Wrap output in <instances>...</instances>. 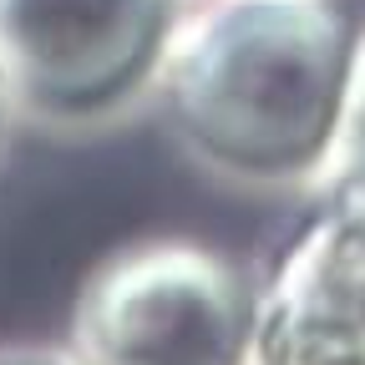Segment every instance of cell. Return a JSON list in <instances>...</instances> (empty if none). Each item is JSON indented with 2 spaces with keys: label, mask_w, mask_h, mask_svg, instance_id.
Returning <instances> with one entry per match:
<instances>
[{
  "label": "cell",
  "mask_w": 365,
  "mask_h": 365,
  "mask_svg": "<svg viewBox=\"0 0 365 365\" xmlns=\"http://www.w3.org/2000/svg\"><path fill=\"white\" fill-rule=\"evenodd\" d=\"M355 36L340 0H188L153 112L203 178L309 198L335 153Z\"/></svg>",
  "instance_id": "1"
},
{
  "label": "cell",
  "mask_w": 365,
  "mask_h": 365,
  "mask_svg": "<svg viewBox=\"0 0 365 365\" xmlns=\"http://www.w3.org/2000/svg\"><path fill=\"white\" fill-rule=\"evenodd\" d=\"M259 274L213 239L143 234L81 274L66 309L76 365H249Z\"/></svg>",
  "instance_id": "2"
},
{
  "label": "cell",
  "mask_w": 365,
  "mask_h": 365,
  "mask_svg": "<svg viewBox=\"0 0 365 365\" xmlns=\"http://www.w3.org/2000/svg\"><path fill=\"white\" fill-rule=\"evenodd\" d=\"M188 0H0V86L16 122L97 137L153 112Z\"/></svg>",
  "instance_id": "3"
},
{
  "label": "cell",
  "mask_w": 365,
  "mask_h": 365,
  "mask_svg": "<svg viewBox=\"0 0 365 365\" xmlns=\"http://www.w3.org/2000/svg\"><path fill=\"white\" fill-rule=\"evenodd\" d=\"M249 365H365V188L325 182L259 274Z\"/></svg>",
  "instance_id": "4"
},
{
  "label": "cell",
  "mask_w": 365,
  "mask_h": 365,
  "mask_svg": "<svg viewBox=\"0 0 365 365\" xmlns=\"http://www.w3.org/2000/svg\"><path fill=\"white\" fill-rule=\"evenodd\" d=\"M325 182L365 188V21H360V36H355V61H350V86H345L335 153H330V168L319 178V188H325Z\"/></svg>",
  "instance_id": "5"
},
{
  "label": "cell",
  "mask_w": 365,
  "mask_h": 365,
  "mask_svg": "<svg viewBox=\"0 0 365 365\" xmlns=\"http://www.w3.org/2000/svg\"><path fill=\"white\" fill-rule=\"evenodd\" d=\"M0 365H76V355L46 340H0Z\"/></svg>",
  "instance_id": "6"
},
{
  "label": "cell",
  "mask_w": 365,
  "mask_h": 365,
  "mask_svg": "<svg viewBox=\"0 0 365 365\" xmlns=\"http://www.w3.org/2000/svg\"><path fill=\"white\" fill-rule=\"evenodd\" d=\"M11 122H16V117H11V102H6V86H0V143H6V132H11Z\"/></svg>",
  "instance_id": "7"
}]
</instances>
